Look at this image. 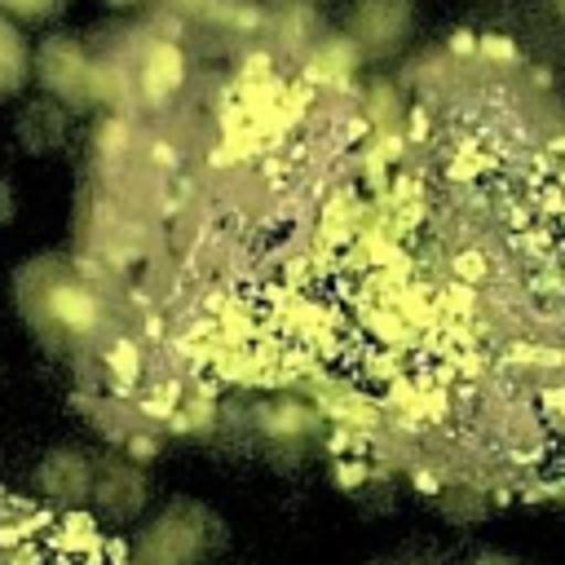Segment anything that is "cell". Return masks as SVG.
<instances>
[{
  "mask_svg": "<svg viewBox=\"0 0 565 565\" xmlns=\"http://www.w3.org/2000/svg\"><path fill=\"white\" fill-rule=\"evenodd\" d=\"M0 565H132L115 552L84 516L53 512L35 516L13 508V521H0Z\"/></svg>",
  "mask_w": 565,
  "mask_h": 565,
  "instance_id": "obj_1",
  "label": "cell"
},
{
  "mask_svg": "<svg viewBox=\"0 0 565 565\" xmlns=\"http://www.w3.org/2000/svg\"><path fill=\"white\" fill-rule=\"evenodd\" d=\"M212 512L199 503H172L132 547V565H190L194 556H203L216 543L221 521H212L207 530H199V521H207Z\"/></svg>",
  "mask_w": 565,
  "mask_h": 565,
  "instance_id": "obj_2",
  "label": "cell"
},
{
  "mask_svg": "<svg viewBox=\"0 0 565 565\" xmlns=\"http://www.w3.org/2000/svg\"><path fill=\"white\" fill-rule=\"evenodd\" d=\"M35 75L49 88L53 102H62L66 110H79L93 102L97 93V71L88 62V49L71 35H49L35 53Z\"/></svg>",
  "mask_w": 565,
  "mask_h": 565,
  "instance_id": "obj_3",
  "label": "cell"
},
{
  "mask_svg": "<svg viewBox=\"0 0 565 565\" xmlns=\"http://www.w3.org/2000/svg\"><path fill=\"white\" fill-rule=\"evenodd\" d=\"M141 503H146V477H141V468H132L124 459H110V463H102L93 472L88 508H93L97 521L124 525V521H132L141 512Z\"/></svg>",
  "mask_w": 565,
  "mask_h": 565,
  "instance_id": "obj_4",
  "label": "cell"
},
{
  "mask_svg": "<svg viewBox=\"0 0 565 565\" xmlns=\"http://www.w3.org/2000/svg\"><path fill=\"white\" fill-rule=\"evenodd\" d=\"M35 486L40 494L62 508V512H75L88 503V490H93V463L79 455V450H49L44 463L35 468Z\"/></svg>",
  "mask_w": 565,
  "mask_h": 565,
  "instance_id": "obj_5",
  "label": "cell"
},
{
  "mask_svg": "<svg viewBox=\"0 0 565 565\" xmlns=\"http://www.w3.org/2000/svg\"><path fill=\"white\" fill-rule=\"evenodd\" d=\"M132 79H137L146 106H168L181 93V84H185V53H181V44L163 40V35L150 40L141 62H137V71H132Z\"/></svg>",
  "mask_w": 565,
  "mask_h": 565,
  "instance_id": "obj_6",
  "label": "cell"
},
{
  "mask_svg": "<svg viewBox=\"0 0 565 565\" xmlns=\"http://www.w3.org/2000/svg\"><path fill=\"white\" fill-rule=\"evenodd\" d=\"M406 18H411V0H358L349 35L362 40L366 49H393Z\"/></svg>",
  "mask_w": 565,
  "mask_h": 565,
  "instance_id": "obj_7",
  "label": "cell"
},
{
  "mask_svg": "<svg viewBox=\"0 0 565 565\" xmlns=\"http://www.w3.org/2000/svg\"><path fill=\"white\" fill-rule=\"evenodd\" d=\"M13 137L22 141V150L31 154H49L66 141V106L53 102V97H40V102H26L22 115L13 119Z\"/></svg>",
  "mask_w": 565,
  "mask_h": 565,
  "instance_id": "obj_8",
  "label": "cell"
},
{
  "mask_svg": "<svg viewBox=\"0 0 565 565\" xmlns=\"http://www.w3.org/2000/svg\"><path fill=\"white\" fill-rule=\"evenodd\" d=\"M26 84V44L9 18H0V97Z\"/></svg>",
  "mask_w": 565,
  "mask_h": 565,
  "instance_id": "obj_9",
  "label": "cell"
},
{
  "mask_svg": "<svg viewBox=\"0 0 565 565\" xmlns=\"http://www.w3.org/2000/svg\"><path fill=\"white\" fill-rule=\"evenodd\" d=\"M0 4H9L18 18H49L62 9V0H0Z\"/></svg>",
  "mask_w": 565,
  "mask_h": 565,
  "instance_id": "obj_10",
  "label": "cell"
},
{
  "mask_svg": "<svg viewBox=\"0 0 565 565\" xmlns=\"http://www.w3.org/2000/svg\"><path fill=\"white\" fill-rule=\"evenodd\" d=\"M468 565H521L516 556H508V552H477Z\"/></svg>",
  "mask_w": 565,
  "mask_h": 565,
  "instance_id": "obj_11",
  "label": "cell"
},
{
  "mask_svg": "<svg viewBox=\"0 0 565 565\" xmlns=\"http://www.w3.org/2000/svg\"><path fill=\"white\" fill-rule=\"evenodd\" d=\"M4 212H9V194L0 190V221H4Z\"/></svg>",
  "mask_w": 565,
  "mask_h": 565,
  "instance_id": "obj_12",
  "label": "cell"
},
{
  "mask_svg": "<svg viewBox=\"0 0 565 565\" xmlns=\"http://www.w3.org/2000/svg\"><path fill=\"white\" fill-rule=\"evenodd\" d=\"M375 565H388V561H375Z\"/></svg>",
  "mask_w": 565,
  "mask_h": 565,
  "instance_id": "obj_13",
  "label": "cell"
}]
</instances>
